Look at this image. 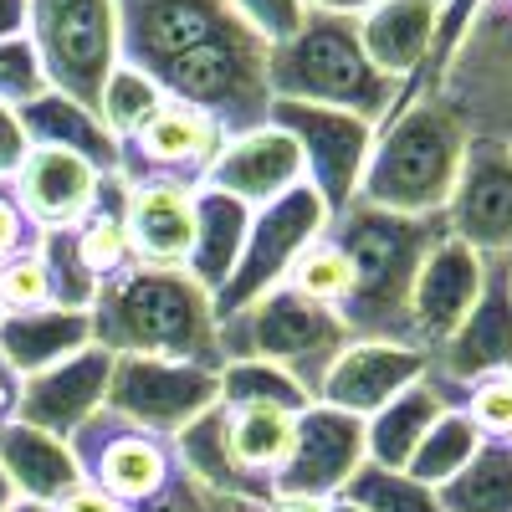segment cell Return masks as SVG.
Instances as JSON below:
<instances>
[{"instance_id":"4dcf8cb0","label":"cell","mask_w":512,"mask_h":512,"mask_svg":"<svg viewBox=\"0 0 512 512\" xmlns=\"http://www.w3.org/2000/svg\"><path fill=\"white\" fill-rule=\"evenodd\" d=\"M72 231H77V251H82V262H88V272L98 277V287L108 277L128 272L134 267V256H128V185L118 175H103L93 210Z\"/></svg>"},{"instance_id":"f1b7e54d","label":"cell","mask_w":512,"mask_h":512,"mask_svg":"<svg viewBox=\"0 0 512 512\" xmlns=\"http://www.w3.org/2000/svg\"><path fill=\"white\" fill-rule=\"evenodd\" d=\"M246 226H251V205L210 190V185L195 190V246H190V267L185 272L210 297L226 287L236 256H241V241H246Z\"/></svg>"},{"instance_id":"e575fe53","label":"cell","mask_w":512,"mask_h":512,"mask_svg":"<svg viewBox=\"0 0 512 512\" xmlns=\"http://www.w3.org/2000/svg\"><path fill=\"white\" fill-rule=\"evenodd\" d=\"M36 256L47 267V287H52V308L67 313H88L98 297V277L88 272L77 251V231H41L36 236Z\"/></svg>"},{"instance_id":"db71d44e","label":"cell","mask_w":512,"mask_h":512,"mask_svg":"<svg viewBox=\"0 0 512 512\" xmlns=\"http://www.w3.org/2000/svg\"><path fill=\"white\" fill-rule=\"evenodd\" d=\"M497 6H512V0H497Z\"/></svg>"},{"instance_id":"f6af8a7d","label":"cell","mask_w":512,"mask_h":512,"mask_svg":"<svg viewBox=\"0 0 512 512\" xmlns=\"http://www.w3.org/2000/svg\"><path fill=\"white\" fill-rule=\"evenodd\" d=\"M26 154H31V144H26V134H21V118H16V108H6L0 103V180H16V169L26 164Z\"/></svg>"},{"instance_id":"bcb514c9","label":"cell","mask_w":512,"mask_h":512,"mask_svg":"<svg viewBox=\"0 0 512 512\" xmlns=\"http://www.w3.org/2000/svg\"><path fill=\"white\" fill-rule=\"evenodd\" d=\"M52 512H128L123 502H113L103 487H93V482H77Z\"/></svg>"},{"instance_id":"9c48e42d","label":"cell","mask_w":512,"mask_h":512,"mask_svg":"<svg viewBox=\"0 0 512 512\" xmlns=\"http://www.w3.org/2000/svg\"><path fill=\"white\" fill-rule=\"evenodd\" d=\"M210 405H221V369L205 364H169V359H113L103 410L123 425L175 441L190 420H200Z\"/></svg>"},{"instance_id":"cb8c5ba5","label":"cell","mask_w":512,"mask_h":512,"mask_svg":"<svg viewBox=\"0 0 512 512\" xmlns=\"http://www.w3.org/2000/svg\"><path fill=\"white\" fill-rule=\"evenodd\" d=\"M195 246V190L134 185L128 190V256L134 267H190Z\"/></svg>"},{"instance_id":"ab89813d","label":"cell","mask_w":512,"mask_h":512,"mask_svg":"<svg viewBox=\"0 0 512 512\" xmlns=\"http://www.w3.org/2000/svg\"><path fill=\"white\" fill-rule=\"evenodd\" d=\"M41 93H47V77H41L31 36L0 41V103H6V108H26Z\"/></svg>"},{"instance_id":"ffe728a7","label":"cell","mask_w":512,"mask_h":512,"mask_svg":"<svg viewBox=\"0 0 512 512\" xmlns=\"http://www.w3.org/2000/svg\"><path fill=\"white\" fill-rule=\"evenodd\" d=\"M431 374V354H420L415 344H379V338H354L328 369L323 390L313 405H333L344 415H379L395 395H405L410 384Z\"/></svg>"},{"instance_id":"277c9868","label":"cell","mask_w":512,"mask_h":512,"mask_svg":"<svg viewBox=\"0 0 512 512\" xmlns=\"http://www.w3.org/2000/svg\"><path fill=\"white\" fill-rule=\"evenodd\" d=\"M267 88H272V98H287V103L359 113L374 128L405 98L400 82L374 72V62L364 57L359 21L354 16H323V11H308L303 31L267 52Z\"/></svg>"},{"instance_id":"e0dca14e","label":"cell","mask_w":512,"mask_h":512,"mask_svg":"<svg viewBox=\"0 0 512 512\" xmlns=\"http://www.w3.org/2000/svg\"><path fill=\"white\" fill-rule=\"evenodd\" d=\"M446 231L482 256H512V144L472 134L446 205Z\"/></svg>"},{"instance_id":"d6a6232c","label":"cell","mask_w":512,"mask_h":512,"mask_svg":"<svg viewBox=\"0 0 512 512\" xmlns=\"http://www.w3.org/2000/svg\"><path fill=\"white\" fill-rule=\"evenodd\" d=\"M477 446H482V431H477V425L466 420V410L456 405V410H446V415L431 425V431H425V441L415 446V456H410L405 472H410L420 487L436 492V487H446L461 466L477 456Z\"/></svg>"},{"instance_id":"d4e9b609","label":"cell","mask_w":512,"mask_h":512,"mask_svg":"<svg viewBox=\"0 0 512 512\" xmlns=\"http://www.w3.org/2000/svg\"><path fill=\"white\" fill-rule=\"evenodd\" d=\"M0 472H6L21 502H36V507H57L82 482L72 446L47 431H31L21 420L0 425Z\"/></svg>"},{"instance_id":"11a10c76","label":"cell","mask_w":512,"mask_h":512,"mask_svg":"<svg viewBox=\"0 0 512 512\" xmlns=\"http://www.w3.org/2000/svg\"><path fill=\"white\" fill-rule=\"evenodd\" d=\"M507 21H512V6H507Z\"/></svg>"},{"instance_id":"484cf974","label":"cell","mask_w":512,"mask_h":512,"mask_svg":"<svg viewBox=\"0 0 512 512\" xmlns=\"http://www.w3.org/2000/svg\"><path fill=\"white\" fill-rule=\"evenodd\" d=\"M456 405H461V395H451L441 379L425 374L420 384H410L405 395H395L379 415L364 420L369 461L384 466V472H405L410 456H415V446L425 441V431H431V425H436L446 410H456Z\"/></svg>"},{"instance_id":"7a4b0ae2","label":"cell","mask_w":512,"mask_h":512,"mask_svg":"<svg viewBox=\"0 0 512 512\" xmlns=\"http://www.w3.org/2000/svg\"><path fill=\"white\" fill-rule=\"evenodd\" d=\"M93 344L113 359H169L221 369L216 308L185 267H128L93 297Z\"/></svg>"},{"instance_id":"f546056e","label":"cell","mask_w":512,"mask_h":512,"mask_svg":"<svg viewBox=\"0 0 512 512\" xmlns=\"http://www.w3.org/2000/svg\"><path fill=\"white\" fill-rule=\"evenodd\" d=\"M297 415L303 410H277V405H226V441L241 466V477L256 482L272 497V482L297 436ZM277 502V497H272Z\"/></svg>"},{"instance_id":"3957f363","label":"cell","mask_w":512,"mask_h":512,"mask_svg":"<svg viewBox=\"0 0 512 512\" xmlns=\"http://www.w3.org/2000/svg\"><path fill=\"white\" fill-rule=\"evenodd\" d=\"M446 221L390 216L364 200L328 216V241L349 256L354 292L338 308L349 338H379V344H410V292L420 277L425 251L441 241Z\"/></svg>"},{"instance_id":"2e32d148","label":"cell","mask_w":512,"mask_h":512,"mask_svg":"<svg viewBox=\"0 0 512 512\" xmlns=\"http://www.w3.org/2000/svg\"><path fill=\"white\" fill-rule=\"evenodd\" d=\"M497 374H512V256H487L477 308L451 333V344L431 354V379H441L461 400L472 384Z\"/></svg>"},{"instance_id":"7dc6e473","label":"cell","mask_w":512,"mask_h":512,"mask_svg":"<svg viewBox=\"0 0 512 512\" xmlns=\"http://www.w3.org/2000/svg\"><path fill=\"white\" fill-rule=\"evenodd\" d=\"M26 16H31V0H0V41L26 36Z\"/></svg>"},{"instance_id":"b9f144b4","label":"cell","mask_w":512,"mask_h":512,"mask_svg":"<svg viewBox=\"0 0 512 512\" xmlns=\"http://www.w3.org/2000/svg\"><path fill=\"white\" fill-rule=\"evenodd\" d=\"M461 410L482 431V441H512V374L472 384L466 400H461Z\"/></svg>"},{"instance_id":"816d5d0a","label":"cell","mask_w":512,"mask_h":512,"mask_svg":"<svg viewBox=\"0 0 512 512\" xmlns=\"http://www.w3.org/2000/svg\"><path fill=\"white\" fill-rule=\"evenodd\" d=\"M328 512H364V507H354L349 497H333V502H328Z\"/></svg>"},{"instance_id":"836d02e7","label":"cell","mask_w":512,"mask_h":512,"mask_svg":"<svg viewBox=\"0 0 512 512\" xmlns=\"http://www.w3.org/2000/svg\"><path fill=\"white\" fill-rule=\"evenodd\" d=\"M169 98L159 93V82L149 77V72H139V67H113L108 72V82H103V98H98V118H103V128L123 144V139H134L139 128L164 108Z\"/></svg>"},{"instance_id":"7bdbcfd3","label":"cell","mask_w":512,"mask_h":512,"mask_svg":"<svg viewBox=\"0 0 512 512\" xmlns=\"http://www.w3.org/2000/svg\"><path fill=\"white\" fill-rule=\"evenodd\" d=\"M36 308H52V287H47L41 256L26 251L0 267V313H36Z\"/></svg>"},{"instance_id":"5bb4252c","label":"cell","mask_w":512,"mask_h":512,"mask_svg":"<svg viewBox=\"0 0 512 512\" xmlns=\"http://www.w3.org/2000/svg\"><path fill=\"white\" fill-rule=\"evenodd\" d=\"M369 461L364 446V420L344 415L333 405H308L297 415V436L272 482V497H297V502H333L354 482V472Z\"/></svg>"},{"instance_id":"4316f807","label":"cell","mask_w":512,"mask_h":512,"mask_svg":"<svg viewBox=\"0 0 512 512\" xmlns=\"http://www.w3.org/2000/svg\"><path fill=\"white\" fill-rule=\"evenodd\" d=\"M93 344V318L67 308H36V313H0V359L11 364L16 379H31L72 359Z\"/></svg>"},{"instance_id":"30bf717a","label":"cell","mask_w":512,"mask_h":512,"mask_svg":"<svg viewBox=\"0 0 512 512\" xmlns=\"http://www.w3.org/2000/svg\"><path fill=\"white\" fill-rule=\"evenodd\" d=\"M441 93L456 103L472 134L512 144V21L507 6L482 0L461 47L441 72Z\"/></svg>"},{"instance_id":"9a60e30c","label":"cell","mask_w":512,"mask_h":512,"mask_svg":"<svg viewBox=\"0 0 512 512\" xmlns=\"http://www.w3.org/2000/svg\"><path fill=\"white\" fill-rule=\"evenodd\" d=\"M67 446L77 456L82 482L103 487L123 507L149 502L169 482V472H175V451H169V441H154V436L134 431V425H123L108 410H98Z\"/></svg>"},{"instance_id":"8d00e7d4","label":"cell","mask_w":512,"mask_h":512,"mask_svg":"<svg viewBox=\"0 0 512 512\" xmlns=\"http://www.w3.org/2000/svg\"><path fill=\"white\" fill-rule=\"evenodd\" d=\"M338 497H349L364 512H441L431 487H420L410 472H384V466H374V461H364L354 472V482Z\"/></svg>"},{"instance_id":"f907efd6","label":"cell","mask_w":512,"mask_h":512,"mask_svg":"<svg viewBox=\"0 0 512 512\" xmlns=\"http://www.w3.org/2000/svg\"><path fill=\"white\" fill-rule=\"evenodd\" d=\"M16 502H21V497H16V487L6 482V472H0V512H11Z\"/></svg>"},{"instance_id":"52a82bcc","label":"cell","mask_w":512,"mask_h":512,"mask_svg":"<svg viewBox=\"0 0 512 512\" xmlns=\"http://www.w3.org/2000/svg\"><path fill=\"white\" fill-rule=\"evenodd\" d=\"M26 36L36 47L47 88L98 113L103 82L118 67V21L113 0H31Z\"/></svg>"},{"instance_id":"c3c4849f","label":"cell","mask_w":512,"mask_h":512,"mask_svg":"<svg viewBox=\"0 0 512 512\" xmlns=\"http://www.w3.org/2000/svg\"><path fill=\"white\" fill-rule=\"evenodd\" d=\"M303 6H308V11H323V16H354V21H359L374 0H303Z\"/></svg>"},{"instance_id":"7c38bea8","label":"cell","mask_w":512,"mask_h":512,"mask_svg":"<svg viewBox=\"0 0 512 512\" xmlns=\"http://www.w3.org/2000/svg\"><path fill=\"white\" fill-rule=\"evenodd\" d=\"M113 21H118V62L149 77L175 57L205 47V41L241 31L226 0H113Z\"/></svg>"},{"instance_id":"ee69618b","label":"cell","mask_w":512,"mask_h":512,"mask_svg":"<svg viewBox=\"0 0 512 512\" xmlns=\"http://www.w3.org/2000/svg\"><path fill=\"white\" fill-rule=\"evenodd\" d=\"M36 226L26 221V210L16 205V190L0 180V267L6 262H16V256H26V251H36Z\"/></svg>"},{"instance_id":"74e56055","label":"cell","mask_w":512,"mask_h":512,"mask_svg":"<svg viewBox=\"0 0 512 512\" xmlns=\"http://www.w3.org/2000/svg\"><path fill=\"white\" fill-rule=\"evenodd\" d=\"M221 405H277V410H308L313 400L297 390V384L262 364V359H236L221 364Z\"/></svg>"},{"instance_id":"ba28073f","label":"cell","mask_w":512,"mask_h":512,"mask_svg":"<svg viewBox=\"0 0 512 512\" xmlns=\"http://www.w3.org/2000/svg\"><path fill=\"white\" fill-rule=\"evenodd\" d=\"M328 231V205L313 195V185H297L287 195H277L272 205L251 210V226H246V241H241V256L226 277V287L210 297L216 308V323L231 318V313H246L256 297H267L272 287L287 282L292 262L303 256L318 236Z\"/></svg>"},{"instance_id":"ac0fdd59","label":"cell","mask_w":512,"mask_h":512,"mask_svg":"<svg viewBox=\"0 0 512 512\" xmlns=\"http://www.w3.org/2000/svg\"><path fill=\"white\" fill-rule=\"evenodd\" d=\"M487 282V256L441 231V241L425 251L415 292H410V344L420 354H436L451 344V333L477 308Z\"/></svg>"},{"instance_id":"8992f818","label":"cell","mask_w":512,"mask_h":512,"mask_svg":"<svg viewBox=\"0 0 512 512\" xmlns=\"http://www.w3.org/2000/svg\"><path fill=\"white\" fill-rule=\"evenodd\" d=\"M267 52H272L267 41L241 26V31H231L221 41H205V47L159 67L154 82L169 103H185V108L205 113L226 139H236V134L262 128L272 113Z\"/></svg>"},{"instance_id":"f5cc1de1","label":"cell","mask_w":512,"mask_h":512,"mask_svg":"<svg viewBox=\"0 0 512 512\" xmlns=\"http://www.w3.org/2000/svg\"><path fill=\"white\" fill-rule=\"evenodd\" d=\"M11 512H52V507H36V502H16Z\"/></svg>"},{"instance_id":"6da1fadb","label":"cell","mask_w":512,"mask_h":512,"mask_svg":"<svg viewBox=\"0 0 512 512\" xmlns=\"http://www.w3.org/2000/svg\"><path fill=\"white\" fill-rule=\"evenodd\" d=\"M466 144H472V128L441 88H405L400 108L374 134L359 200L390 216L446 221Z\"/></svg>"},{"instance_id":"1f68e13d","label":"cell","mask_w":512,"mask_h":512,"mask_svg":"<svg viewBox=\"0 0 512 512\" xmlns=\"http://www.w3.org/2000/svg\"><path fill=\"white\" fill-rule=\"evenodd\" d=\"M441 512H512V441H482L461 472L436 487Z\"/></svg>"},{"instance_id":"83f0119b","label":"cell","mask_w":512,"mask_h":512,"mask_svg":"<svg viewBox=\"0 0 512 512\" xmlns=\"http://www.w3.org/2000/svg\"><path fill=\"white\" fill-rule=\"evenodd\" d=\"M16 118H21V134L31 149H67L77 159H88L98 175H118V139L103 128L98 113L77 108L72 98L47 88L26 108H16Z\"/></svg>"},{"instance_id":"60d3db41","label":"cell","mask_w":512,"mask_h":512,"mask_svg":"<svg viewBox=\"0 0 512 512\" xmlns=\"http://www.w3.org/2000/svg\"><path fill=\"white\" fill-rule=\"evenodd\" d=\"M226 6L236 11V21L251 36H262L267 47H282V41L297 36V31H303V21H308L303 0H226Z\"/></svg>"},{"instance_id":"681fc988","label":"cell","mask_w":512,"mask_h":512,"mask_svg":"<svg viewBox=\"0 0 512 512\" xmlns=\"http://www.w3.org/2000/svg\"><path fill=\"white\" fill-rule=\"evenodd\" d=\"M267 512H328V502H297V497H282V502H272Z\"/></svg>"},{"instance_id":"5b68a950","label":"cell","mask_w":512,"mask_h":512,"mask_svg":"<svg viewBox=\"0 0 512 512\" xmlns=\"http://www.w3.org/2000/svg\"><path fill=\"white\" fill-rule=\"evenodd\" d=\"M354 344L344 318L333 308H318L308 297H297L292 287H272L267 297H256L246 313H231L216 323V349L221 364L236 359H262L272 369H282L308 400H318L328 369L338 364Z\"/></svg>"},{"instance_id":"d6986e66","label":"cell","mask_w":512,"mask_h":512,"mask_svg":"<svg viewBox=\"0 0 512 512\" xmlns=\"http://www.w3.org/2000/svg\"><path fill=\"white\" fill-rule=\"evenodd\" d=\"M108 374H113V354L88 344L72 359L41 369L31 379H21V400H16V420L31 431H47L57 441H72L82 425L103 410L108 395Z\"/></svg>"},{"instance_id":"d590c367","label":"cell","mask_w":512,"mask_h":512,"mask_svg":"<svg viewBox=\"0 0 512 512\" xmlns=\"http://www.w3.org/2000/svg\"><path fill=\"white\" fill-rule=\"evenodd\" d=\"M282 287H292L297 297H308V303L338 313V308L349 303V292H354V267H349V256L328 241V231H323V236L292 262V272H287Z\"/></svg>"},{"instance_id":"7402d4cb","label":"cell","mask_w":512,"mask_h":512,"mask_svg":"<svg viewBox=\"0 0 512 512\" xmlns=\"http://www.w3.org/2000/svg\"><path fill=\"white\" fill-rule=\"evenodd\" d=\"M103 175L67 149H31L26 164L16 169V205L36 231H72L93 210Z\"/></svg>"},{"instance_id":"603a6c76","label":"cell","mask_w":512,"mask_h":512,"mask_svg":"<svg viewBox=\"0 0 512 512\" xmlns=\"http://www.w3.org/2000/svg\"><path fill=\"white\" fill-rule=\"evenodd\" d=\"M441 26V0H374L359 16V47L390 82L410 88V82L431 67Z\"/></svg>"},{"instance_id":"44dd1931","label":"cell","mask_w":512,"mask_h":512,"mask_svg":"<svg viewBox=\"0 0 512 512\" xmlns=\"http://www.w3.org/2000/svg\"><path fill=\"white\" fill-rule=\"evenodd\" d=\"M200 185L221 190V195H231L251 210H262L277 195L308 185V169H303V149H297L277 123H262V128H251V134L226 139Z\"/></svg>"},{"instance_id":"f35d334b","label":"cell","mask_w":512,"mask_h":512,"mask_svg":"<svg viewBox=\"0 0 512 512\" xmlns=\"http://www.w3.org/2000/svg\"><path fill=\"white\" fill-rule=\"evenodd\" d=\"M128 512H267L262 502H246V497H226V492H210L200 487L190 472H180V461H175V472H169V482L139 502V507H128Z\"/></svg>"},{"instance_id":"4fadbf2b","label":"cell","mask_w":512,"mask_h":512,"mask_svg":"<svg viewBox=\"0 0 512 512\" xmlns=\"http://www.w3.org/2000/svg\"><path fill=\"white\" fill-rule=\"evenodd\" d=\"M226 134L205 113L185 108V103H164L134 139L118 144V180L134 185H185L200 190V180L210 175Z\"/></svg>"},{"instance_id":"8fae6325","label":"cell","mask_w":512,"mask_h":512,"mask_svg":"<svg viewBox=\"0 0 512 512\" xmlns=\"http://www.w3.org/2000/svg\"><path fill=\"white\" fill-rule=\"evenodd\" d=\"M267 123H277L282 134L303 149L308 185L328 205V216H338V210H349L359 200V180H364V164H369V149H374V134H379L369 118L344 113V108H313V103L272 98Z\"/></svg>"}]
</instances>
